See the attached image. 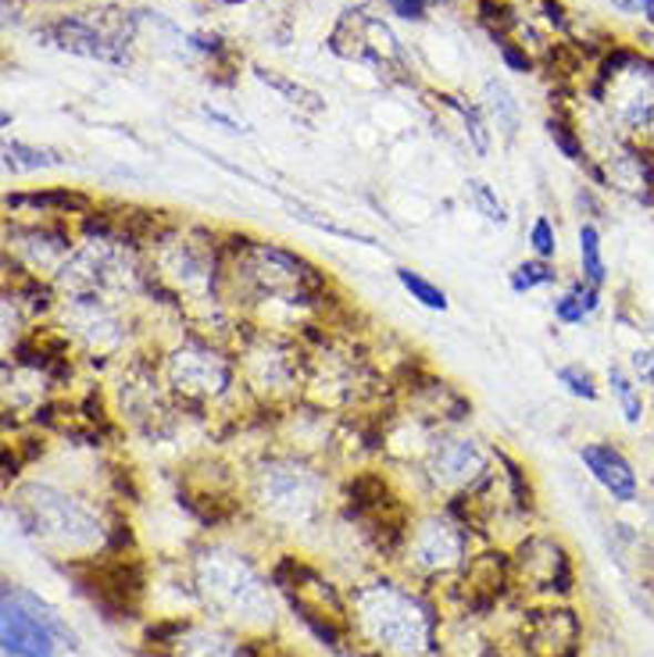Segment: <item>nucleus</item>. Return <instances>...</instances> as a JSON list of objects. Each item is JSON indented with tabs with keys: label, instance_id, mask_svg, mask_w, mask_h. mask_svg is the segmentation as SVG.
<instances>
[{
	"label": "nucleus",
	"instance_id": "obj_10",
	"mask_svg": "<svg viewBox=\"0 0 654 657\" xmlns=\"http://www.w3.org/2000/svg\"><path fill=\"white\" fill-rule=\"evenodd\" d=\"M201 586L204 597L212 607H218L226 618H258L268 607V593L265 583L254 575L247 561L222 554V551H207L201 561Z\"/></svg>",
	"mask_w": 654,
	"mask_h": 657
},
{
	"label": "nucleus",
	"instance_id": "obj_30",
	"mask_svg": "<svg viewBox=\"0 0 654 657\" xmlns=\"http://www.w3.org/2000/svg\"><path fill=\"white\" fill-rule=\"evenodd\" d=\"M451 101V97H448ZM461 115H466V125H469V136H472V147H476V154H487L490 151V133L483 130V122H480V111L476 107H466V104H458V101H451Z\"/></svg>",
	"mask_w": 654,
	"mask_h": 657
},
{
	"label": "nucleus",
	"instance_id": "obj_2",
	"mask_svg": "<svg viewBox=\"0 0 654 657\" xmlns=\"http://www.w3.org/2000/svg\"><path fill=\"white\" fill-rule=\"evenodd\" d=\"M162 376L168 393L194 408H215L222 400H229L236 387H244L236 355L212 343V336L197 332L183 336L162 358Z\"/></svg>",
	"mask_w": 654,
	"mask_h": 657
},
{
	"label": "nucleus",
	"instance_id": "obj_6",
	"mask_svg": "<svg viewBox=\"0 0 654 657\" xmlns=\"http://www.w3.org/2000/svg\"><path fill=\"white\" fill-rule=\"evenodd\" d=\"M254 496L279 522H308L326 496V479L305 458L273 454L254 469Z\"/></svg>",
	"mask_w": 654,
	"mask_h": 657
},
{
	"label": "nucleus",
	"instance_id": "obj_19",
	"mask_svg": "<svg viewBox=\"0 0 654 657\" xmlns=\"http://www.w3.org/2000/svg\"><path fill=\"white\" fill-rule=\"evenodd\" d=\"M601 308H604V290L601 286H590L580 276L565 283L562 290H558V297L551 300L554 322H562V326H586Z\"/></svg>",
	"mask_w": 654,
	"mask_h": 657
},
{
	"label": "nucleus",
	"instance_id": "obj_1",
	"mask_svg": "<svg viewBox=\"0 0 654 657\" xmlns=\"http://www.w3.org/2000/svg\"><path fill=\"white\" fill-rule=\"evenodd\" d=\"M154 283L180 304H222L226 290V254L215 236H207L197 226H175L165 233H154Z\"/></svg>",
	"mask_w": 654,
	"mask_h": 657
},
{
	"label": "nucleus",
	"instance_id": "obj_8",
	"mask_svg": "<svg viewBox=\"0 0 654 657\" xmlns=\"http://www.w3.org/2000/svg\"><path fill=\"white\" fill-rule=\"evenodd\" d=\"M422 475L443 493L472 496L476 490L490 483V458L476 437H466V432L454 429H437L426 440Z\"/></svg>",
	"mask_w": 654,
	"mask_h": 657
},
{
	"label": "nucleus",
	"instance_id": "obj_18",
	"mask_svg": "<svg viewBox=\"0 0 654 657\" xmlns=\"http://www.w3.org/2000/svg\"><path fill=\"white\" fill-rule=\"evenodd\" d=\"M54 40L58 47H65L72 54L83 58H101V61H125V54L119 51V43L108 33H101L98 25H90L86 19H65L54 25Z\"/></svg>",
	"mask_w": 654,
	"mask_h": 657
},
{
	"label": "nucleus",
	"instance_id": "obj_15",
	"mask_svg": "<svg viewBox=\"0 0 654 657\" xmlns=\"http://www.w3.org/2000/svg\"><path fill=\"white\" fill-rule=\"evenodd\" d=\"M408 551L429 572L454 568L466 557V533H461V525L433 515L415 528V536H408Z\"/></svg>",
	"mask_w": 654,
	"mask_h": 657
},
{
	"label": "nucleus",
	"instance_id": "obj_27",
	"mask_svg": "<svg viewBox=\"0 0 654 657\" xmlns=\"http://www.w3.org/2000/svg\"><path fill=\"white\" fill-rule=\"evenodd\" d=\"M525 244H530V254L540 261H554L558 258V226L548 215H537L530 233H525Z\"/></svg>",
	"mask_w": 654,
	"mask_h": 657
},
{
	"label": "nucleus",
	"instance_id": "obj_3",
	"mask_svg": "<svg viewBox=\"0 0 654 657\" xmlns=\"http://www.w3.org/2000/svg\"><path fill=\"white\" fill-rule=\"evenodd\" d=\"M358 618L379 647L422 654L433 647V615L419 597L394 583H376L358 593Z\"/></svg>",
	"mask_w": 654,
	"mask_h": 657
},
{
	"label": "nucleus",
	"instance_id": "obj_13",
	"mask_svg": "<svg viewBox=\"0 0 654 657\" xmlns=\"http://www.w3.org/2000/svg\"><path fill=\"white\" fill-rule=\"evenodd\" d=\"M583 625L569 607L533 612L525 622V654L530 657H580Z\"/></svg>",
	"mask_w": 654,
	"mask_h": 657
},
{
	"label": "nucleus",
	"instance_id": "obj_23",
	"mask_svg": "<svg viewBox=\"0 0 654 657\" xmlns=\"http://www.w3.org/2000/svg\"><path fill=\"white\" fill-rule=\"evenodd\" d=\"M554 379H558V387H562L572 400H583V404H597L601 393H604L601 379L594 376V368L583 365V361L558 365L554 368Z\"/></svg>",
	"mask_w": 654,
	"mask_h": 657
},
{
	"label": "nucleus",
	"instance_id": "obj_28",
	"mask_svg": "<svg viewBox=\"0 0 654 657\" xmlns=\"http://www.w3.org/2000/svg\"><path fill=\"white\" fill-rule=\"evenodd\" d=\"M487 104H490V111L498 115V125L508 133V136H515V130H519V104H515V97L508 93V86H501V83H487Z\"/></svg>",
	"mask_w": 654,
	"mask_h": 657
},
{
	"label": "nucleus",
	"instance_id": "obj_24",
	"mask_svg": "<svg viewBox=\"0 0 654 657\" xmlns=\"http://www.w3.org/2000/svg\"><path fill=\"white\" fill-rule=\"evenodd\" d=\"M562 283V271L554 261H540V258H525L512 271H508V286L512 294H537V290H551V286Z\"/></svg>",
	"mask_w": 654,
	"mask_h": 657
},
{
	"label": "nucleus",
	"instance_id": "obj_32",
	"mask_svg": "<svg viewBox=\"0 0 654 657\" xmlns=\"http://www.w3.org/2000/svg\"><path fill=\"white\" fill-rule=\"evenodd\" d=\"M609 4L622 14H636L647 22V29H654V0H609Z\"/></svg>",
	"mask_w": 654,
	"mask_h": 657
},
{
	"label": "nucleus",
	"instance_id": "obj_20",
	"mask_svg": "<svg viewBox=\"0 0 654 657\" xmlns=\"http://www.w3.org/2000/svg\"><path fill=\"white\" fill-rule=\"evenodd\" d=\"M576 261H580V279H586L590 286L609 283V258H604V233L597 222H580L576 229Z\"/></svg>",
	"mask_w": 654,
	"mask_h": 657
},
{
	"label": "nucleus",
	"instance_id": "obj_21",
	"mask_svg": "<svg viewBox=\"0 0 654 657\" xmlns=\"http://www.w3.org/2000/svg\"><path fill=\"white\" fill-rule=\"evenodd\" d=\"M65 165V154L51 147H33V143L8 140L4 143V168L22 175V172H40V168H58Z\"/></svg>",
	"mask_w": 654,
	"mask_h": 657
},
{
	"label": "nucleus",
	"instance_id": "obj_31",
	"mask_svg": "<svg viewBox=\"0 0 654 657\" xmlns=\"http://www.w3.org/2000/svg\"><path fill=\"white\" fill-rule=\"evenodd\" d=\"M498 47H501V58H504V65L512 69V72H533V61L525 51H519L515 43H508L504 37H498Z\"/></svg>",
	"mask_w": 654,
	"mask_h": 657
},
{
	"label": "nucleus",
	"instance_id": "obj_29",
	"mask_svg": "<svg viewBox=\"0 0 654 657\" xmlns=\"http://www.w3.org/2000/svg\"><path fill=\"white\" fill-rule=\"evenodd\" d=\"M630 372L636 376L644 390H654V343L647 347H636L630 355Z\"/></svg>",
	"mask_w": 654,
	"mask_h": 657
},
{
	"label": "nucleus",
	"instance_id": "obj_22",
	"mask_svg": "<svg viewBox=\"0 0 654 657\" xmlns=\"http://www.w3.org/2000/svg\"><path fill=\"white\" fill-rule=\"evenodd\" d=\"M397 276V283H401V290L419 304V308H426V311H448L451 308V300H448V290H443L440 283H433L429 276H422V271H415V268H408V265H401L394 271Z\"/></svg>",
	"mask_w": 654,
	"mask_h": 657
},
{
	"label": "nucleus",
	"instance_id": "obj_25",
	"mask_svg": "<svg viewBox=\"0 0 654 657\" xmlns=\"http://www.w3.org/2000/svg\"><path fill=\"white\" fill-rule=\"evenodd\" d=\"M548 136H551L554 147L562 151L565 162H572V165H586V162H590V154H586V147H583L580 133L572 130V125H569L565 119L551 115V119H548Z\"/></svg>",
	"mask_w": 654,
	"mask_h": 657
},
{
	"label": "nucleus",
	"instance_id": "obj_34",
	"mask_svg": "<svg viewBox=\"0 0 654 657\" xmlns=\"http://www.w3.org/2000/svg\"><path fill=\"white\" fill-rule=\"evenodd\" d=\"M544 11H548V19H551L558 29H565V8L558 4V0H544Z\"/></svg>",
	"mask_w": 654,
	"mask_h": 657
},
{
	"label": "nucleus",
	"instance_id": "obj_17",
	"mask_svg": "<svg viewBox=\"0 0 654 657\" xmlns=\"http://www.w3.org/2000/svg\"><path fill=\"white\" fill-rule=\"evenodd\" d=\"M604 390L612 393L615 408H619V414H622V422H626L630 429H644L651 404H647L644 387H641V382H636V376L630 372V365L612 361L609 368H604Z\"/></svg>",
	"mask_w": 654,
	"mask_h": 657
},
{
	"label": "nucleus",
	"instance_id": "obj_35",
	"mask_svg": "<svg viewBox=\"0 0 654 657\" xmlns=\"http://www.w3.org/2000/svg\"><path fill=\"white\" fill-rule=\"evenodd\" d=\"M644 43H654V33H647V37H644Z\"/></svg>",
	"mask_w": 654,
	"mask_h": 657
},
{
	"label": "nucleus",
	"instance_id": "obj_16",
	"mask_svg": "<svg viewBox=\"0 0 654 657\" xmlns=\"http://www.w3.org/2000/svg\"><path fill=\"white\" fill-rule=\"evenodd\" d=\"M8 212H29V215H40V218H86L98 212V204L86 194H75V189L65 186H54V189H33V194H8L4 197Z\"/></svg>",
	"mask_w": 654,
	"mask_h": 657
},
{
	"label": "nucleus",
	"instance_id": "obj_14",
	"mask_svg": "<svg viewBox=\"0 0 654 657\" xmlns=\"http://www.w3.org/2000/svg\"><path fill=\"white\" fill-rule=\"evenodd\" d=\"M515 568L522 575V583H530V589H548V593L572 589V561L565 547H558L554 540L544 536L525 540L515 557Z\"/></svg>",
	"mask_w": 654,
	"mask_h": 657
},
{
	"label": "nucleus",
	"instance_id": "obj_5",
	"mask_svg": "<svg viewBox=\"0 0 654 657\" xmlns=\"http://www.w3.org/2000/svg\"><path fill=\"white\" fill-rule=\"evenodd\" d=\"M19 515L29 525V533L65 551L98 547L104 536L98 515L79 496L51 483H29L25 490H19Z\"/></svg>",
	"mask_w": 654,
	"mask_h": 657
},
{
	"label": "nucleus",
	"instance_id": "obj_12",
	"mask_svg": "<svg viewBox=\"0 0 654 657\" xmlns=\"http://www.w3.org/2000/svg\"><path fill=\"white\" fill-rule=\"evenodd\" d=\"M8 250L19 254V268L54 279L72 258L75 239L69 226H14L8 229Z\"/></svg>",
	"mask_w": 654,
	"mask_h": 657
},
{
	"label": "nucleus",
	"instance_id": "obj_9",
	"mask_svg": "<svg viewBox=\"0 0 654 657\" xmlns=\"http://www.w3.org/2000/svg\"><path fill=\"white\" fill-rule=\"evenodd\" d=\"M54 311L61 318L65 340L90 350L93 358H115L119 350H125L130 326H125V315L104 294L61 297Z\"/></svg>",
	"mask_w": 654,
	"mask_h": 657
},
{
	"label": "nucleus",
	"instance_id": "obj_11",
	"mask_svg": "<svg viewBox=\"0 0 654 657\" xmlns=\"http://www.w3.org/2000/svg\"><path fill=\"white\" fill-rule=\"evenodd\" d=\"M586 475L612 496V504L630 507L641 501V472L615 440H586L576 451Z\"/></svg>",
	"mask_w": 654,
	"mask_h": 657
},
{
	"label": "nucleus",
	"instance_id": "obj_26",
	"mask_svg": "<svg viewBox=\"0 0 654 657\" xmlns=\"http://www.w3.org/2000/svg\"><path fill=\"white\" fill-rule=\"evenodd\" d=\"M466 186H469L472 207L490 222V226H508V207L498 194H493V186H487L483 179H469Z\"/></svg>",
	"mask_w": 654,
	"mask_h": 657
},
{
	"label": "nucleus",
	"instance_id": "obj_7",
	"mask_svg": "<svg viewBox=\"0 0 654 657\" xmlns=\"http://www.w3.org/2000/svg\"><path fill=\"white\" fill-rule=\"evenodd\" d=\"M72 639L51 607L37 600L29 589L4 586V607H0V644L8 657H54L58 639Z\"/></svg>",
	"mask_w": 654,
	"mask_h": 657
},
{
	"label": "nucleus",
	"instance_id": "obj_33",
	"mask_svg": "<svg viewBox=\"0 0 654 657\" xmlns=\"http://www.w3.org/2000/svg\"><path fill=\"white\" fill-rule=\"evenodd\" d=\"M426 4L429 0H387V8L405 22H422L426 19Z\"/></svg>",
	"mask_w": 654,
	"mask_h": 657
},
{
	"label": "nucleus",
	"instance_id": "obj_4",
	"mask_svg": "<svg viewBox=\"0 0 654 657\" xmlns=\"http://www.w3.org/2000/svg\"><path fill=\"white\" fill-rule=\"evenodd\" d=\"M236 365H241V382L262 400L297 397L308 379V355L283 332L251 326L244 343L236 347Z\"/></svg>",
	"mask_w": 654,
	"mask_h": 657
}]
</instances>
